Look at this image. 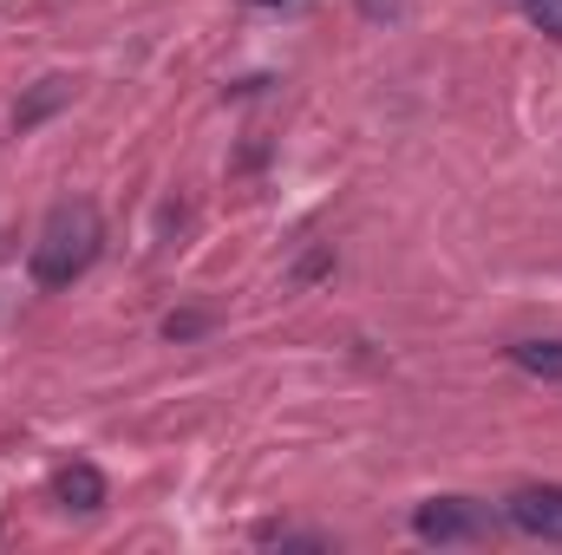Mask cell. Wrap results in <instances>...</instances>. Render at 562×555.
Here are the masks:
<instances>
[{
    "label": "cell",
    "mask_w": 562,
    "mask_h": 555,
    "mask_svg": "<svg viewBox=\"0 0 562 555\" xmlns=\"http://www.w3.org/2000/svg\"><path fill=\"white\" fill-rule=\"evenodd\" d=\"M99 249H105V216H99V203L66 196V203H53V216L40 223L33 256H26V275H33V287L59 294V287H72V281L92 275Z\"/></svg>",
    "instance_id": "1"
},
{
    "label": "cell",
    "mask_w": 562,
    "mask_h": 555,
    "mask_svg": "<svg viewBox=\"0 0 562 555\" xmlns=\"http://www.w3.org/2000/svg\"><path fill=\"white\" fill-rule=\"evenodd\" d=\"M504 530H510V517L477 503V497H425L413 510V536L438 543V550H451V543H497Z\"/></svg>",
    "instance_id": "2"
},
{
    "label": "cell",
    "mask_w": 562,
    "mask_h": 555,
    "mask_svg": "<svg viewBox=\"0 0 562 555\" xmlns=\"http://www.w3.org/2000/svg\"><path fill=\"white\" fill-rule=\"evenodd\" d=\"M510 530L537 536V543H562V484H524L510 503H504Z\"/></svg>",
    "instance_id": "3"
},
{
    "label": "cell",
    "mask_w": 562,
    "mask_h": 555,
    "mask_svg": "<svg viewBox=\"0 0 562 555\" xmlns=\"http://www.w3.org/2000/svg\"><path fill=\"white\" fill-rule=\"evenodd\" d=\"M53 490H59V503H66V510H79V517L105 510V477H99V464H86V457H72V464L53 477Z\"/></svg>",
    "instance_id": "4"
},
{
    "label": "cell",
    "mask_w": 562,
    "mask_h": 555,
    "mask_svg": "<svg viewBox=\"0 0 562 555\" xmlns=\"http://www.w3.org/2000/svg\"><path fill=\"white\" fill-rule=\"evenodd\" d=\"M510 366H524L530 380L562 386V340H510Z\"/></svg>",
    "instance_id": "5"
},
{
    "label": "cell",
    "mask_w": 562,
    "mask_h": 555,
    "mask_svg": "<svg viewBox=\"0 0 562 555\" xmlns=\"http://www.w3.org/2000/svg\"><path fill=\"white\" fill-rule=\"evenodd\" d=\"M66 99H72V79H40V92L13 112V118H20V132H26V125H40V118H46L53 105H66Z\"/></svg>",
    "instance_id": "6"
},
{
    "label": "cell",
    "mask_w": 562,
    "mask_h": 555,
    "mask_svg": "<svg viewBox=\"0 0 562 555\" xmlns=\"http://www.w3.org/2000/svg\"><path fill=\"white\" fill-rule=\"evenodd\" d=\"M517 7H524V20H530L537 33L562 39V0H517Z\"/></svg>",
    "instance_id": "7"
},
{
    "label": "cell",
    "mask_w": 562,
    "mask_h": 555,
    "mask_svg": "<svg viewBox=\"0 0 562 555\" xmlns=\"http://www.w3.org/2000/svg\"><path fill=\"white\" fill-rule=\"evenodd\" d=\"M256 536H262V543H281V550H327V536H307V530H281V523H262Z\"/></svg>",
    "instance_id": "8"
},
{
    "label": "cell",
    "mask_w": 562,
    "mask_h": 555,
    "mask_svg": "<svg viewBox=\"0 0 562 555\" xmlns=\"http://www.w3.org/2000/svg\"><path fill=\"white\" fill-rule=\"evenodd\" d=\"M203 327H210L203 314H170V320H164V333H170V340H190V333H203Z\"/></svg>",
    "instance_id": "9"
},
{
    "label": "cell",
    "mask_w": 562,
    "mask_h": 555,
    "mask_svg": "<svg viewBox=\"0 0 562 555\" xmlns=\"http://www.w3.org/2000/svg\"><path fill=\"white\" fill-rule=\"evenodd\" d=\"M249 7H276L281 13V7H301V0H249Z\"/></svg>",
    "instance_id": "10"
}]
</instances>
